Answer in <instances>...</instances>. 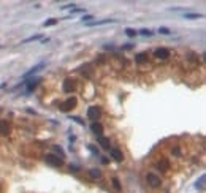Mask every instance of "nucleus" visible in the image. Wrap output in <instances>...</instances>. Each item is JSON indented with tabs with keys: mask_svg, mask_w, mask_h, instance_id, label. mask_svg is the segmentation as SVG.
Masks as SVG:
<instances>
[{
	"mask_svg": "<svg viewBox=\"0 0 206 193\" xmlns=\"http://www.w3.org/2000/svg\"><path fill=\"white\" fill-rule=\"evenodd\" d=\"M89 149H90V150H92V152H94V154H99V150H97V149H95V147H94V146H92V144H90V146H89Z\"/></svg>",
	"mask_w": 206,
	"mask_h": 193,
	"instance_id": "27",
	"label": "nucleus"
},
{
	"mask_svg": "<svg viewBox=\"0 0 206 193\" xmlns=\"http://www.w3.org/2000/svg\"><path fill=\"white\" fill-rule=\"evenodd\" d=\"M45 161L49 165V166H54V168H60L63 165V158H59L57 155H54V154H48V155H46Z\"/></svg>",
	"mask_w": 206,
	"mask_h": 193,
	"instance_id": "1",
	"label": "nucleus"
},
{
	"mask_svg": "<svg viewBox=\"0 0 206 193\" xmlns=\"http://www.w3.org/2000/svg\"><path fill=\"white\" fill-rule=\"evenodd\" d=\"M100 116H102V109H100L99 106H90L89 109H87V117H89L90 120L97 122L100 119Z\"/></svg>",
	"mask_w": 206,
	"mask_h": 193,
	"instance_id": "2",
	"label": "nucleus"
},
{
	"mask_svg": "<svg viewBox=\"0 0 206 193\" xmlns=\"http://www.w3.org/2000/svg\"><path fill=\"white\" fill-rule=\"evenodd\" d=\"M201 14H198V13H187L185 14V19H200Z\"/></svg>",
	"mask_w": 206,
	"mask_h": 193,
	"instance_id": "19",
	"label": "nucleus"
},
{
	"mask_svg": "<svg viewBox=\"0 0 206 193\" xmlns=\"http://www.w3.org/2000/svg\"><path fill=\"white\" fill-rule=\"evenodd\" d=\"M111 157L116 161H122L124 160V154L119 150V149H111Z\"/></svg>",
	"mask_w": 206,
	"mask_h": 193,
	"instance_id": "8",
	"label": "nucleus"
},
{
	"mask_svg": "<svg viewBox=\"0 0 206 193\" xmlns=\"http://www.w3.org/2000/svg\"><path fill=\"white\" fill-rule=\"evenodd\" d=\"M110 22H114V19H103V21H94L89 22V25H103V24H110Z\"/></svg>",
	"mask_w": 206,
	"mask_h": 193,
	"instance_id": "14",
	"label": "nucleus"
},
{
	"mask_svg": "<svg viewBox=\"0 0 206 193\" xmlns=\"http://www.w3.org/2000/svg\"><path fill=\"white\" fill-rule=\"evenodd\" d=\"M102 163H103V165H106V163H108V158H106V157H103V158H102Z\"/></svg>",
	"mask_w": 206,
	"mask_h": 193,
	"instance_id": "29",
	"label": "nucleus"
},
{
	"mask_svg": "<svg viewBox=\"0 0 206 193\" xmlns=\"http://www.w3.org/2000/svg\"><path fill=\"white\" fill-rule=\"evenodd\" d=\"M97 141H99V144L102 146L103 149H110V139H108V138H105V136H99L97 138Z\"/></svg>",
	"mask_w": 206,
	"mask_h": 193,
	"instance_id": "11",
	"label": "nucleus"
},
{
	"mask_svg": "<svg viewBox=\"0 0 206 193\" xmlns=\"http://www.w3.org/2000/svg\"><path fill=\"white\" fill-rule=\"evenodd\" d=\"M140 33H141V35H147V36L152 35V32H151L149 29H141V30H140Z\"/></svg>",
	"mask_w": 206,
	"mask_h": 193,
	"instance_id": "25",
	"label": "nucleus"
},
{
	"mask_svg": "<svg viewBox=\"0 0 206 193\" xmlns=\"http://www.w3.org/2000/svg\"><path fill=\"white\" fill-rule=\"evenodd\" d=\"M43 67H45V63H43V62H41V63H38V65H37V67H33V68H30V70H29V71H27V73H24V78H29V76H32L33 73L40 71V70H41Z\"/></svg>",
	"mask_w": 206,
	"mask_h": 193,
	"instance_id": "10",
	"label": "nucleus"
},
{
	"mask_svg": "<svg viewBox=\"0 0 206 193\" xmlns=\"http://www.w3.org/2000/svg\"><path fill=\"white\" fill-rule=\"evenodd\" d=\"M205 181H206V177H205V174L200 177V181H197V184H195V187L197 188H203L205 187Z\"/></svg>",
	"mask_w": 206,
	"mask_h": 193,
	"instance_id": "17",
	"label": "nucleus"
},
{
	"mask_svg": "<svg viewBox=\"0 0 206 193\" xmlns=\"http://www.w3.org/2000/svg\"><path fill=\"white\" fill-rule=\"evenodd\" d=\"M146 181H147V184H149L151 187H158V185L162 184L160 177H158V176H155V174H152V172H149V174L146 176Z\"/></svg>",
	"mask_w": 206,
	"mask_h": 193,
	"instance_id": "4",
	"label": "nucleus"
},
{
	"mask_svg": "<svg viewBox=\"0 0 206 193\" xmlns=\"http://www.w3.org/2000/svg\"><path fill=\"white\" fill-rule=\"evenodd\" d=\"M90 19H94V18L90 14H87V16H84V18H83V21H90Z\"/></svg>",
	"mask_w": 206,
	"mask_h": 193,
	"instance_id": "28",
	"label": "nucleus"
},
{
	"mask_svg": "<svg viewBox=\"0 0 206 193\" xmlns=\"http://www.w3.org/2000/svg\"><path fill=\"white\" fill-rule=\"evenodd\" d=\"M72 119H73V120H76V122H78V124H81V125H84V120H81V119H79V117H72Z\"/></svg>",
	"mask_w": 206,
	"mask_h": 193,
	"instance_id": "26",
	"label": "nucleus"
},
{
	"mask_svg": "<svg viewBox=\"0 0 206 193\" xmlns=\"http://www.w3.org/2000/svg\"><path fill=\"white\" fill-rule=\"evenodd\" d=\"M154 57L165 60V59H168V57H170V51L165 49V48H158V49H155V51H154Z\"/></svg>",
	"mask_w": 206,
	"mask_h": 193,
	"instance_id": "5",
	"label": "nucleus"
},
{
	"mask_svg": "<svg viewBox=\"0 0 206 193\" xmlns=\"http://www.w3.org/2000/svg\"><path fill=\"white\" fill-rule=\"evenodd\" d=\"M89 174H90V177H94V179H99L100 176H102V171L100 169H97V168H92L89 171Z\"/></svg>",
	"mask_w": 206,
	"mask_h": 193,
	"instance_id": "15",
	"label": "nucleus"
},
{
	"mask_svg": "<svg viewBox=\"0 0 206 193\" xmlns=\"http://www.w3.org/2000/svg\"><path fill=\"white\" fill-rule=\"evenodd\" d=\"M75 106H76V98L75 97H70V98H67V100L60 104V109H62L63 113H67V111L73 109Z\"/></svg>",
	"mask_w": 206,
	"mask_h": 193,
	"instance_id": "3",
	"label": "nucleus"
},
{
	"mask_svg": "<svg viewBox=\"0 0 206 193\" xmlns=\"http://www.w3.org/2000/svg\"><path fill=\"white\" fill-rule=\"evenodd\" d=\"M40 38H41L40 35H33V36H29V38H25L22 43H29V41H33V40H40Z\"/></svg>",
	"mask_w": 206,
	"mask_h": 193,
	"instance_id": "24",
	"label": "nucleus"
},
{
	"mask_svg": "<svg viewBox=\"0 0 206 193\" xmlns=\"http://www.w3.org/2000/svg\"><path fill=\"white\" fill-rule=\"evenodd\" d=\"M125 33H127V36H136V30L135 29H125Z\"/></svg>",
	"mask_w": 206,
	"mask_h": 193,
	"instance_id": "21",
	"label": "nucleus"
},
{
	"mask_svg": "<svg viewBox=\"0 0 206 193\" xmlns=\"http://www.w3.org/2000/svg\"><path fill=\"white\" fill-rule=\"evenodd\" d=\"M113 185H114L116 190H121V184H119V179L117 177H113Z\"/></svg>",
	"mask_w": 206,
	"mask_h": 193,
	"instance_id": "23",
	"label": "nucleus"
},
{
	"mask_svg": "<svg viewBox=\"0 0 206 193\" xmlns=\"http://www.w3.org/2000/svg\"><path fill=\"white\" fill-rule=\"evenodd\" d=\"M52 149H54V152L57 154V157H59V155H60V158L65 157V154H63V150H62V147H60V146H52Z\"/></svg>",
	"mask_w": 206,
	"mask_h": 193,
	"instance_id": "16",
	"label": "nucleus"
},
{
	"mask_svg": "<svg viewBox=\"0 0 206 193\" xmlns=\"http://www.w3.org/2000/svg\"><path fill=\"white\" fill-rule=\"evenodd\" d=\"M90 130H92L97 136H102V133H103V127L99 124V122H94V124L90 125Z\"/></svg>",
	"mask_w": 206,
	"mask_h": 193,
	"instance_id": "7",
	"label": "nucleus"
},
{
	"mask_svg": "<svg viewBox=\"0 0 206 193\" xmlns=\"http://www.w3.org/2000/svg\"><path fill=\"white\" fill-rule=\"evenodd\" d=\"M62 89H63V92L70 93L72 90H75V81H73L72 78H67V79L63 81V86H62Z\"/></svg>",
	"mask_w": 206,
	"mask_h": 193,
	"instance_id": "6",
	"label": "nucleus"
},
{
	"mask_svg": "<svg viewBox=\"0 0 206 193\" xmlns=\"http://www.w3.org/2000/svg\"><path fill=\"white\" fill-rule=\"evenodd\" d=\"M0 135H8V124H6V120H0Z\"/></svg>",
	"mask_w": 206,
	"mask_h": 193,
	"instance_id": "12",
	"label": "nucleus"
},
{
	"mask_svg": "<svg viewBox=\"0 0 206 193\" xmlns=\"http://www.w3.org/2000/svg\"><path fill=\"white\" fill-rule=\"evenodd\" d=\"M158 32H160L162 35H170L171 30H170V29H167V27H160V29H158Z\"/></svg>",
	"mask_w": 206,
	"mask_h": 193,
	"instance_id": "22",
	"label": "nucleus"
},
{
	"mask_svg": "<svg viewBox=\"0 0 206 193\" xmlns=\"http://www.w3.org/2000/svg\"><path fill=\"white\" fill-rule=\"evenodd\" d=\"M157 166L160 171H168V168H170V161H168V158H160V161L157 163Z\"/></svg>",
	"mask_w": 206,
	"mask_h": 193,
	"instance_id": "9",
	"label": "nucleus"
},
{
	"mask_svg": "<svg viewBox=\"0 0 206 193\" xmlns=\"http://www.w3.org/2000/svg\"><path fill=\"white\" fill-rule=\"evenodd\" d=\"M57 24V19H48V21L43 22V27H51V25H56Z\"/></svg>",
	"mask_w": 206,
	"mask_h": 193,
	"instance_id": "20",
	"label": "nucleus"
},
{
	"mask_svg": "<svg viewBox=\"0 0 206 193\" xmlns=\"http://www.w3.org/2000/svg\"><path fill=\"white\" fill-rule=\"evenodd\" d=\"M40 81H41V79H32V81H27V90H29V92H30V90H33V89L37 87V84L40 82Z\"/></svg>",
	"mask_w": 206,
	"mask_h": 193,
	"instance_id": "13",
	"label": "nucleus"
},
{
	"mask_svg": "<svg viewBox=\"0 0 206 193\" xmlns=\"http://www.w3.org/2000/svg\"><path fill=\"white\" fill-rule=\"evenodd\" d=\"M146 60H147V56H146V54L141 52V54H138V56H136V62H138V63H143V62H146Z\"/></svg>",
	"mask_w": 206,
	"mask_h": 193,
	"instance_id": "18",
	"label": "nucleus"
}]
</instances>
